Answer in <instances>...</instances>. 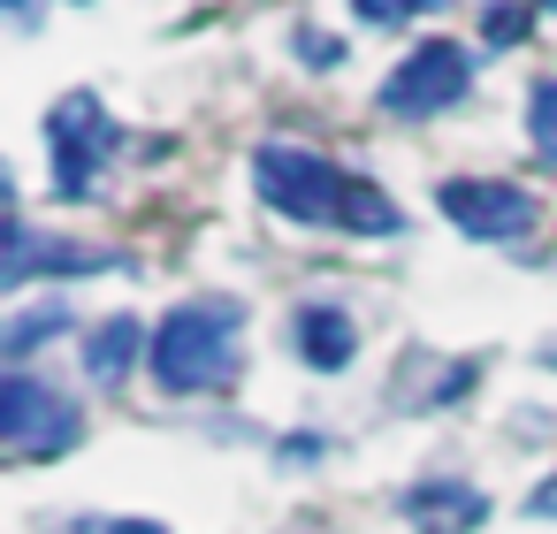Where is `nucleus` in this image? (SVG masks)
<instances>
[{
  "label": "nucleus",
  "instance_id": "obj_1",
  "mask_svg": "<svg viewBox=\"0 0 557 534\" xmlns=\"http://www.w3.org/2000/svg\"><path fill=\"white\" fill-rule=\"evenodd\" d=\"M252 191L298 229H344V237H397L405 229V214L374 184H359L351 169H336L306 146H260L252 153Z\"/></svg>",
  "mask_w": 557,
  "mask_h": 534
},
{
  "label": "nucleus",
  "instance_id": "obj_2",
  "mask_svg": "<svg viewBox=\"0 0 557 534\" xmlns=\"http://www.w3.org/2000/svg\"><path fill=\"white\" fill-rule=\"evenodd\" d=\"M153 382L169 397H214L245 374V298H184L161 313L153 351H146Z\"/></svg>",
  "mask_w": 557,
  "mask_h": 534
},
{
  "label": "nucleus",
  "instance_id": "obj_3",
  "mask_svg": "<svg viewBox=\"0 0 557 534\" xmlns=\"http://www.w3.org/2000/svg\"><path fill=\"white\" fill-rule=\"evenodd\" d=\"M47 146H54V199H92L100 169L123 146V131H115V115L92 92H62L47 108Z\"/></svg>",
  "mask_w": 557,
  "mask_h": 534
},
{
  "label": "nucleus",
  "instance_id": "obj_4",
  "mask_svg": "<svg viewBox=\"0 0 557 534\" xmlns=\"http://www.w3.org/2000/svg\"><path fill=\"white\" fill-rule=\"evenodd\" d=\"M77 435H85V412L54 382L24 374V367L0 382V450L9 458H62Z\"/></svg>",
  "mask_w": 557,
  "mask_h": 534
},
{
  "label": "nucleus",
  "instance_id": "obj_5",
  "mask_svg": "<svg viewBox=\"0 0 557 534\" xmlns=\"http://www.w3.org/2000/svg\"><path fill=\"white\" fill-rule=\"evenodd\" d=\"M466 85H473V54H466L458 39H428V47H412V54L382 77L374 108H382V115H397V123H420V115L458 108V100H466Z\"/></svg>",
  "mask_w": 557,
  "mask_h": 534
},
{
  "label": "nucleus",
  "instance_id": "obj_6",
  "mask_svg": "<svg viewBox=\"0 0 557 534\" xmlns=\"http://www.w3.org/2000/svg\"><path fill=\"white\" fill-rule=\"evenodd\" d=\"M435 207H443L466 237H481V245H527L534 222H542L534 191H519V184H504V176H450V184L435 191Z\"/></svg>",
  "mask_w": 557,
  "mask_h": 534
},
{
  "label": "nucleus",
  "instance_id": "obj_7",
  "mask_svg": "<svg viewBox=\"0 0 557 534\" xmlns=\"http://www.w3.org/2000/svg\"><path fill=\"white\" fill-rule=\"evenodd\" d=\"M100 268H123V252H108V245H47L16 214L9 222V268H0V290H32L39 275H100Z\"/></svg>",
  "mask_w": 557,
  "mask_h": 534
},
{
  "label": "nucleus",
  "instance_id": "obj_8",
  "mask_svg": "<svg viewBox=\"0 0 557 534\" xmlns=\"http://www.w3.org/2000/svg\"><path fill=\"white\" fill-rule=\"evenodd\" d=\"M397 511H405L420 534H473V526L488 519V496H481L473 481H458V473H428V481H412V488L397 496Z\"/></svg>",
  "mask_w": 557,
  "mask_h": 534
},
{
  "label": "nucleus",
  "instance_id": "obj_9",
  "mask_svg": "<svg viewBox=\"0 0 557 534\" xmlns=\"http://www.w3.org/2000/svg\"><path fill=\"white\" fill-rule=\"evenodd\" d=\"M290 344H298V359H306V367L344 374V367H351V351H359V328H351V313H344V306H298V313H290Z\"/></svg>",
  "mask_w": 557,
  "mask_h": 534
},
{
  "label": "nucleus",
  "instance_id": "obj_10",
  "mask_svg": "<svg viewBox=\"0 0 557 534\" xmlns=\"http://www.w3.org/2000/svg\"><path fill=\"white\" fill-rule=\"evenodd\" d=\"M153 351V336L131 321V313H108L100 328H92V344H85V374L100 382V389H123L131 382V367Z\"/></svg>",
  "mask_w": 557,
  "mask_h": 534
},
{
  "label": "nucleus",
  "instance_id": "obj_11",
  "mask_svg": "<svg viewBox=\"0 0 557 534\" xmlns=\"http://www.w3.org/2000/svg\"><path fill=\"white\" fill-rule=\"evenodd\" d=\"M62 328H70V306L54 298V306H39V313H16V321H9V336H0V351L24 367V359H32V344H47V336H62Z\"/></svg>",
  "mask_w": 557,
  "mask_h": 534
},
{
  "label": "nucleus",
  "instance_id": "obj_12",
  "mask_svg": "<svg viewBox=\"0 0 557 534\" xmlns=\"http://www.w3.org/2000/svg\"><path fill=\"white\" fill-rule=\"evenodd\" d=\"M527 146H534L542 161H557V77H542L534 100H527Z\"/></svg>",
  "mask_w": 557,
  "mask_h": 534
},
{
  "label": "nucleus",
  "instance_id": "obj_13",
  "mask_svg": "<svg viewBox=\"0 0 557 534\" xmlns=\"http://www.w3.org/2000/svg\"><path fill=\"white\" fill-rule=\"evenodd\" d=\"M428 9H450V0H351V16H359L367 32H397V24H412V16H428Z\"/></svg>",
  "mask_w": 557,
  "mask_h": 534
},
{
  "label": "nucleus",
  "instance_id": "obj_14",
  "mask_svg": "<svg viewBox=\"0 0 557 534\" xmlns=\"http://www.w3.org/2000/svg\"><path fill=\"white\" fill-rule=\"evenodd\" d=\"M481 32H488V47H511V39L527 32V9H488V16H481Z\"/></svg>",
  "mask_w": 557,
  "mask_h": 534
},
{
  "label": "nucleus",
  "instance_id": "obj_15",
  "mask_svg": "<svg viewBox=\"0 0 557 534\" xmlns=\"http://www.w3.org/2000/svg\"><path fill=\"white\" fill-rule=\"evenodd\" d=\"M298 54H306L313 70H336V62H344V47H336L329 32H298Z\"/></svg>",
  "mask_w": 557,
  "mask_h": 534
},
{
  "label": "nucleus",
  "instance_id": "obj_16",
  "mask_svg": "<svg viewBox=\"0 0 557 534\" xmlns=\"http://www.w3.org/2000/svg\"><path fill=\"white\" fill-rule=\"evenodd\" d=\"M77 534H161L153 519H85Z\"/></svg>",
  "mask_w": 557,
  "mask_h": 534
},
{
  "label": "nucleus",
  "instance_id": "obj_17",
  "mask_svg": "<svg viewBox=\"0 0 557 534\" xmlns=\"http://www.w3.org/2000/svg\"><path fill=\"white\" fill-rule=\"evenodd\" d=\"M527 511H534V519H557V473H549V481L527 496Z\"/></svg>",
  "mask_w": 557,
  "mask_h": 534
},
{
  "label": "nucleus",
  "instance_id": "obj_18",
  "mask_svg": "<svg viewBox=\"0 0 557 534\" xmlns=\"http://www.w3.org/2000/svg\"><path fill=\"white\" fill-rule=\"evenodd\" d=\"M9 16H16V32H32L39 24V0H9Z\"/></svg>",
  "mask_w": 557,
  "mask_h": 534
},
{
  "label": "nucleus",
  "instance_id": "obj_19",
  "mask_svg": "<svg viewBox=\"0 0 557 534\" xmlns=\"http://www.w3.org/2000/svg\"><path fill=\"white\" fill-rule=\"evenodd\" d=\"M542 359H549V367H557V344H549V351H542Z\"/></svg>",
  "mask_w": 557,
  "mask_h": 534
},
{
  "label": "nucleus",
  "instance_id": "obj_20",
  "mask_svg": "<svg viewBox=\"0 0 557 534\" xmlns=\"http://www.w3.org/2000/svg\"><path fill=\"white\" fill-rule=\"evenodd\" d=\"M534 9H557V0H534Z\"/></svg>",
  "mask_w": 557,
  "mask_h": 534
}]
</instances>
